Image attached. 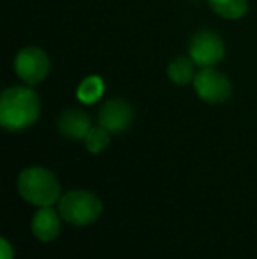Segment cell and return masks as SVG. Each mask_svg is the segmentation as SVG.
I'll list each match as a JSON object with an SVG mask.
<instances>
[{
  "mask_svg": "<svg viewBox=\"0 0 257 259\" xmlns=\"http://www.w3.org/2000/svg\"><path fill=\"white\" fill-rule=\"evenodd\" d=\"M41 113V99L28 87H11L0 97V125L18 133L34 125Z\"/></svg>",
  "mask_w": 257,
  "mask_h": 259,
  "instance_id": "1",
  "label": "cell"
},
{
  "mask_svg": "<svg viewBox=\"0 0 257 259\" xmlns=\"http://www.w3.org/2000/svg\"><path fill=\"white\" fill-rule=\"evenodd\" d=\"M18 192L35 206H53L62 198V187L53 171L41 166L27 167L18 177Z\"/></svg>",
  "mask_w": 257,
  "mask_h": 259,
  "instance_id": "2",
  "label": "cell"
},
{
  "mask_svg": "<svg viewBox=\"0 0 257 259\" xmlns=\"http://www.w3.org/2000/svg\"><path fill=\"white\" fill-rule=\"evenodd\" d=\"M59 211L64 222L72 226H90L99 221L102 213V201L97 194L85 189H74L62 194L59 201Z\"/></svg>",
  "mask_w": 257,
  "mask_h": 259,
  "instance_id": "3",
  "label": "cell"
},
{
  "mask_svg": "<svg viewBox=\"0 0 257 259\" xmlns=\"http://www.w3.org/2000/svg\"><path fill=\"white\" fill-rule=\"evenodd\" d=\"M194 90L204 103L220 104L231 97L233 87L226 74L213 67H204L194 78Z\"/></svg>",
  "mask_w": 257,
  "mask_h": 259,
  "instance_id": "4",
  "label": "cell"
},
{
  "mask_svg": "<svg viewBox=\"0 0 257 259\" xmlns=\"http://www.w3.org/2000/svg\"><path fill=\"white\" fill-rule=\"evenodd\" d=\"M14 71L27 85H37L48 76L49 58L37 46H27L14 58Z\"/></svg>",
  "mask_w": 257,
  "mask_h": 259,
  "instance_id": "5",
  "label": "cell"
},
{
  "mask_svg": "<svg viewBox=\"0 0 257 259\" xmlns=\"http://www.w3.org/2000/svg\"><path fill=\"white\" fill-rule=\"evenodd\" d=\"M226 48L219 34L212 30H202L195 34L190 41L189 55L199 67H213L224 58Z\"/></svg>",
  "mask_w": 257,
  "mask_h": 259,
  "instance_id": "6",
  "label": "cell"
},
{
  "mask_svg": "<svg viewBox=\"0 0 257 259\" xmlns=\"http://www.w3.org/2000/svg\"><path fill=\"white\" fill-rule=\"evenodd\" d=\"M99 125L108 129L111 134H118L127 131L132 125L134 111L132 106L124 99H111L102 104L99 109Z\"/></svg>",
  "mask_w": 257,
  "mask_h": 259,
  "instance_id": "7",
  "label": "cell"
},
{
  "mask_svg": "<svg viewBox=\"0 0 257 259\" xmlns=\"http://www.w3.org/2000/svg\"><path fill=\"white\" fill-rule=\"evenodd\" d=\"M62 215L59 208L53 206H39V210L32 217V233L39 242H53L59 238L60 229H62Z\"/></svg>",
  "mask_w": 257,
  "mask_h": 259,
  "instance_id": "8",
  "label": "cell"
},
{
  "mask_svg": "<svg viewBox=\"0 0 257 259\" xmlns=\"http://www.w3.org/2000/svg\"><path fill=\"white\" fill-rule=\"evenodd\" d=\"M57 127L64 138L78 141L85 140L88 131L92 129V122H90V116L79 109H65L57 120Z\"/></svg>",
  "mask_w": 257,
  "mask_h": 259,
  "instance_id": "9",
  "label": "cell"
},
{
  "mask_svg": "<svg viewBox=\"0 0 257 259\" xmlns=\"http://www.w3.org/2000/svg\"><path fill=\"white\" fill-rule=\"evenodd\" d=\"M194 65H195V62L190 57L175 58L168 67L169 79H171L173 83H176V85H187L189 81H194L195 74H197V72H194Z\"/></svg>",
  "mask_w": 257,
  "mask_h": 259,
  "instance_id": "10",
  "label": "cell"
},
{
  "mask_svg": "<svg viewBox=\"0 0 257 259\" xmlns=\"http://www.w3.org/2000/svg\"><path fill=\"white\" fill-rule=\"evenodd\" d=\"M104 96V81L99 76H88L79 83L76 90V97L83 104H93Z\"/></svg>",
  "mask_w": 257,
  "mask_h": 259,
  "instance_id": "11",
  "label": "cell"
},
{
  "mask_svg": "<svg viewBox=\"0 0 257 259\" xmlns=\"http://www.w3.org/2000/svg\"><path fill=\"white\" fill-rule=\"evenodd\" d=\"M210 6L226 20H240L248 9V0H210Z\"/></svg>",
  "mask_w": 257,
  "mask_h": 259,
  "instance_id": "12",
  "label": "cell"
},
{
  "mask_svg": "<svg viewBox=\"0 0 257 259\" xmlns=\"http://www.w3.org/2000/svg\"><path fill=\"white\" fill-rule=\"evenodd\" d=\"M83 141H85V147L90 154H100V152L106 150L108 145H110L111 133L108 129H104L102 125L92 127Z\"/></svg>",
  "mask_w": 257,
  "mask_h": 259,
  "instance_id": "13",
  "label": "cell"
},
{
  "mask_svg": "<svg viewBox=\"0 0 257 259\" xmlns=\"http://www.w3.org/2000/svg\"><path fill=\"white\" fill-rule=\"evenodd\" d=\"M0 259H14V249L7 238H0Z\"/></svg>",
  "mask_w": 257,
  "mask_h": 259,
  "instance_id": "14",
  "label": "cell"
}]
</instances>
